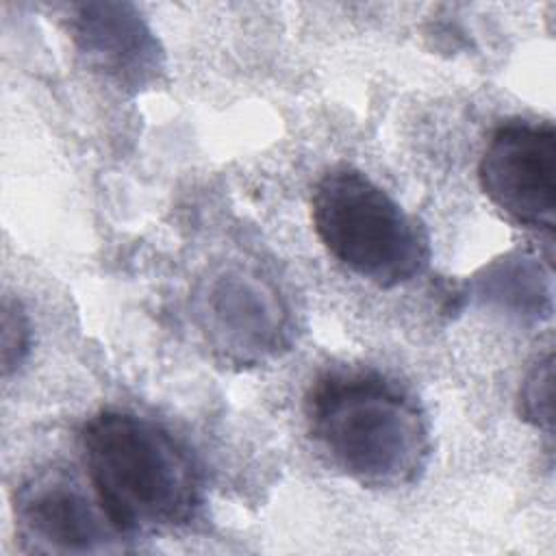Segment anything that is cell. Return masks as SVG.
<instances>
[{
	"label": "cell",
	"mask_w": 556,
	"mask_h": 556,
	"mask_svg": "<svg viewBox=\"0 0 556 556\" xmlns=\"http://www.w3.org/2000/svg\"><path fill=\"white\" fill-rule=\"evenodd\" d=\"M556 132L523 119L493 130L478 165L484 195L513 222L552 235L556 222Z\"/></svg>",
	"instance_id": "obj_4"
},
{
	"label": "cell",
	"mask_w": 556,
	"mask_h": 556,
	"mask_svg": "<svg viewBox=\"0 0 556 556\" xmlns=\"http://www.w3.org/2000/svg\"><path fill=\"white\" fill-rule=\"evenodd\" d=\"M308 434L328 460L367 489L417 482L430 463V426L400 382L363 369L328 371L304 402Z\"/></svg>",
	"instance_id": "obj_1"
},
{
	"label": "cell",
	"mask_w": 556,
	"mask_h": 556,
	"mask_svg": "<svg viewBox=\"0 0 556 556\" xmlns=\"http://www.w3.org/2000/svg\"><path fill=\"white\" fill-rule=\"evenodd\" d=\"M96 500L124 534L187 526L202 506V478L187 447L161 424L102 410L80 430Z\"/></svg>",
	"instance_id": "obj_2"
},
{
	"label": "cell",
	"mask_w": 556,
	"mask_h": 556,
	"mask_svg": "<svg viewBox=\"0 0 556 556\" xmlns=\"http://www.w3.org/2000/svg\"><path fill=\"white\" fill-rule=\"evenodd\" d=\"M208 341L226 358L258 363L289 343V317L276 289L248 271H226L202 298Z\"/></svg>",
	"instance_id": "obj_7"
},
{
	"label": "cell",
	"mask_w": 556,
	"mask_h": 556,
	"mask_svg": "<svg viewBox=\"0 0 556 556\" xmlns=\"http://www.w3.org/2000/svg\"><path fill=\"white\" fill-rule=\"evenodd\" d=\"M67 24L78 54L119 89L139 93L163 74L165 52L135 4L80 2Z\"/></svg>",
	"instance_id": "obj_6"
},
{
	"label": "cell",
	"mask_w": 556,
	"mask_h": 556,
	"mask_svg": "<svg viewBox=\"0 0 556 556\" xmlns=\"http://www.w3.org/2000/svg\"><path fill=\"white\" fill-rule=\"evenodd\" d=\"M30 352L28 315L17 300L9 295L2 302V374L15 371Z\"/></svg>",
	"instance_id": "obj_9"
},
{
	"label": "cell",
	"mask_w": 556,
	"mask_h": 556,
	"mask_svg": "<svg viewBox=\"0 0 556 556\" xmlns=\"http://www.w3.org/2000/svg\"><path fill=\"white\" fill-rule=\"evenodd\" d=\"M554 354L547 352L523 376L517 404L523 421L552 434L554 424Z\"/></svg>",
	"instance_id": "obj_8"
},
{
	"label": "cell",
	"mask_w": 556,
	"mask_h": 556,
	"mask_svg": "<svg viewBox=\"0 0 556 556\" xmlns=\"http://www.w3.org/2000/svg\"><path fill=\"white\" fill-rule=\"evenodd\" d=\"M15 530L26 552L98 554L122 549L124 536L100 502L61 469L28 478L15 493Z\"/></svg>",
	"instance_id": "obj_5"
},
{
	"label": "cell",
	"mask_w": 556,
	"mask_h": 556,
	"mask_svg": "<svg viewBox=\"0 0 556 556\" xmlns=\"http://www.w3.org/2000/svg\"><path fill=\"white\" fill-rule=\"evenodd\" d=\"M311 215L324 248L380 289L406 285L428 267L426 228L356 167H332L315 182Z\"/></svg>",
	"instance_id": "obj_3"
}]
</instances>
